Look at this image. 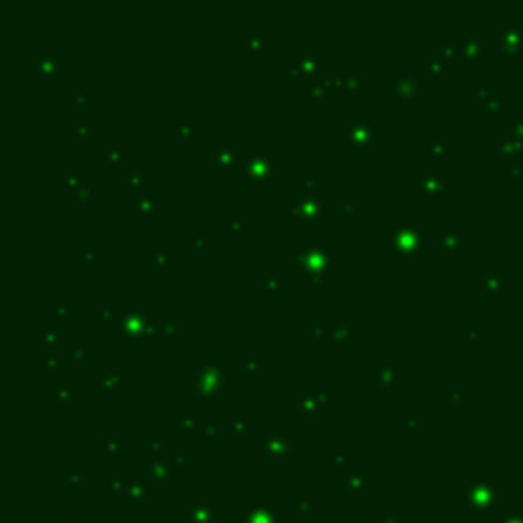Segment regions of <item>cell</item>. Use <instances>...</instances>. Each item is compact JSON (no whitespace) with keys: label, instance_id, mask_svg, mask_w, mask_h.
Instances as JSON below:
<instances>
[{"label":"cell","instance_id":"cell-4","mask_svg":"<svg viewBox=\"0 0 523 523\" xmlns=\"http://www.w3.org/2000/svg\"><path fill=\"white\" fill-rule=\"evenodd\" d=\"M37 69H39L41 76L53 78L57 74V60H55V57H41L39 64H37Z\"/></svg>","mask_w":523,"mask_h":523},{"label":"cell","instance_id":"cell-2","mask_svg":"<svg viewBox=\"0 0 523 523\" xmlns=\"http://www.w3.org/2000/svg\"><path fill=\"white\" fill-rule=\"evenodd\" d=\"M370 139H372V131L368 123H356L347 131V141L352 145H366L370 143Z\"/></svg>","mask_w":523,"mask_h":523},{"label":"cell","instance_id":"cell-1","mask_svg":"<svg viewBox=\"0 0 523 523\" xmlns=\"http://www.w3.org/2000/svg\"><path fill=\"white\" fill-rule=\"evenodd\" d=\"M246 172L251 180L262 182V180H268L274 170H272V164L264 156H251L246 164Z\"/></svg>","mask_w":523,"mask_h":523},{"label":"cell","instance_id":"cell-5","mask_svg":"<svg viewBox=\"0 0 523 523\" xmlns=\"http://www.w3.org/2000/svg\"><path fill=\"white\" fill-rule=\"evenodd\" d=\"M215 159H217V164L223 166V168L225 166H233L235 161H237V154L235 152H227V149H219Z\"/></svg>","mask_w":523,"mask_h":523},{"label":"cell","instance_id":"cell-3","mask_svg":"<svg viewBox=\"0 0 523 523\" xmlns=\"http://www.w3.org/2000/svg\"><path fill=\"white\" fill-rule=\"evenodd\" d=\"M296 215L300 217V219H307V221H315V219H319L321 217V203L317 201V199H307V201H303L300 203L298 206H296Z\"/></svg>","mask_w":523,"mask_h":523},{"label":"cell","instance_id":"cell-8","mask_svg":"<svg viewBox=\"0 0 523 523\" xmlns=\"http://www.w3.org/2000/svg\"><path fill=\"white\" fill-rule=\"evenodd\" d=\"M300 64H305V66H300L305 72H317V69H319L315 57H303V62H300Z\"/></svg>","mask_w":523,"mask_h":523},{"label":"cell","instance_id":"cell-6","mask_svg":"<svg viewBox=\"0 0 523 523\" xmlns=\"http://www.w3.org/2000/svg\"><path fill=\"white\" fill-rule=\"evenodd\" d=\"M137 208H139V211H141L143 215H147V211H149V213L156 211V201L152 199V196H141V199L137 201Z\"/></svg>","mask_w":523,"mask_h":523},{"label":"cell","instance_id":"cell-9","mask_svg":"<svg viewBox=\"0 0 523 523\" xmlns=\"http://www.w3.org/2000/svg\"><path fill=\"white\" fill-rule=\"evenodd\" d=\"M309 96H311V98H315V100H319V98L323 96V86L311 84V86H309Z\"/></svg>","mask_w":523,"mask_h":523},{"label":"cell","instance_id":"cell-7","mask_svg":"<svg viewBox=\"0 0 523 523\" xmlns=\"http://www.w3.org/2000/svg\"><path fill=\"white\" fill-rule=\"evenodd\" d=\"M127 178H129V184H133V186H143L147 182V176L143 172H139V170H133Z\"/></svg>","mask_w":523,"mask_h":523}]
</instances>
